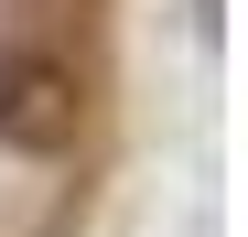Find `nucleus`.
I'll return each mask as SVG.
<instances>
[{"label": "nucleus", "instance_id": "1", "mask_svg": "<svg viewBox=\"0 0 248 237\" xmlns=\"http://www.w3.org/2000/svg\"><path fill=\"white\" fill-rule=\"evenodd\" d=\"M76 130H87L76 65H54V54H0V151L54 162V151H76Z\"/></svg>", "mask_w": 248, "mask_h": 237}]
</instances>
